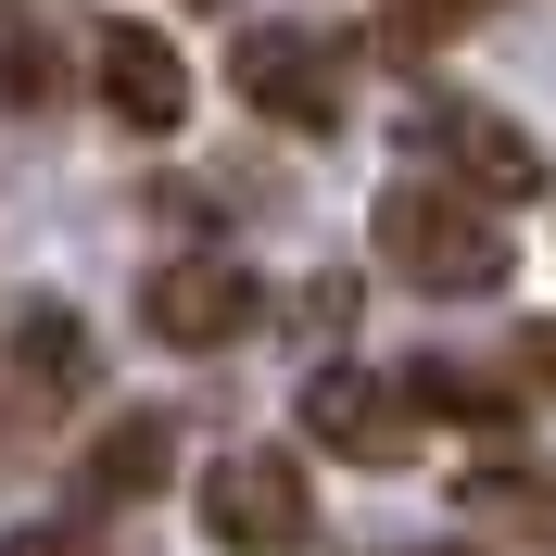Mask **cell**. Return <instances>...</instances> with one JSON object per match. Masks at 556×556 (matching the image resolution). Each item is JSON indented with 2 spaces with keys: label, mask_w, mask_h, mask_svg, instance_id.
Segmentation results:
<instances>
[{
  "label": "cell",
  "mask_w": 556,
  "mask_h": 556,
  "mask_svg": "<svg viewBox=\"0 0 556 556\" xmlns=\"http://www.w3.org/2000/svg\"><path fill=\"white\" fill-rule=\"evenodd\" d=\"M190 506H203V531H215L228 556H304V544H316L304 455H278V443H241V455H215L203 481H190Z\"/></svg>",
  "instance_id": "cell-3"
},
{
  "label": "cell",
  "mask_w": 556,
  "mask_h": 556,
  "mask_svg": "<svg viewBox=\"0 0 556 556\" xmlns=\"http://www.w3.org/2000/svg\"><path fill=\"white\" fill-rule=\"evenodd\" d=\"M342 316H354V278H304V329L316 342H342Z\"/></svg>",
  "instance_id": "cell-16"
},
{
  "label": "cell",
  "mask_w": 556,
  "mask_h": 556,
  "mask_svg": "<svg viewBox=\"0 0 556 556\" xmlns=\"http://www.w3.org/2000/svg\"><path fill=\"white\" fill-rule=\"evenodd\" d=\"M367 253H380L405 291H443V304H481V291H506V266H519L506 215H493L481 190L430 177V165L380 177V203H367Z\"/></svg>",
  "instance_id": "cell-1"
},
{
  "label": "cell",
  "mask_w": 556,
  "mask_h": 556,
  "mask_svg": "<svg viewBox=\"0 0 556 556\" xmlns=\"http://www.w3.org/2000/svg\"><path fill=\"white\" fill-rule=\"evenodd\" d=\"M177 13H241V0H177Z\"/></svg>",
  "instance_id": "cell-17"
},
{
  "label": "cell",
  "mask_w": 556,
  "mask_h": 556,
  "mask_svg": "<svg viewBox=\"0 0 556 556\" xmlns=\"http://www.w3.org/2000/svg\"><path fill=\"white\" fill-rule=\"evenodd\" d=\"M177 481V417L165 405H114L89 443H76V519H102V506H152Z\"/></svg>",
  "instance_id": "cell-7"
},
{
  "label": "cell",
  "mask_w": 556,
  "mask_h": 556,
  "mask_svg": "<svg viewBox=\"0 0 556 556\" xmlns=\"http://www.w3.org/2000/svg\"><path fill=\"white\" fill-rule=\"evenodd\" d=\"M405 405L417 417H468V430H506V417H519V380H481V367L417 354V367H405Z\"/></svg>",
  "instance_id": "cell-11"
},
{
  "label": "cell",
  "mask_w": 556,
  "mask_h": 556,
  "mask_svg": "<svg viewBox=\"0 0 556 556\" xmlns=\"http://www.w3.org/2000/svg\"><path fill=\"white\" fill-rule=\"evenodd\" d=\"M0 102H13V114H51V102H64V51H51V26L13 13V0H0Z\"/></svg>",
  "instance_id": "cell-12"
},
{
  "label": "cell",
  "mask_w": 556,
  "mask_h": 556,
  "mask_svg": "<svg viewBox=\"0 0 556 556\" xmlns=\"http://www.w3.org/2000/svg\"><path fill=\"white\" fill-rule=\"evenodd\" d=\"M455 519H481V531H519V544H544L556 556V468H468L455 481Z\"/></svg>",
  "instance_id": "cell-10"
},
{
  "label": "cell",
  "mask_w": 556,
  "mask_h": 556,
  "mask_svg": "<svg viewBox=\"0 0 556 556\" xmlns=\"http://www.w3.org/2000/svg\"><path fill=\"white\" fill-rule=\"evenodd\" d=\"M228 89H241V114H266L278 139H329L342 127V51L316 26H241L228 38Z\"/></svg>",
  "instance_id": "cell-4"
},
{
  "label": "cell",
  "mask_w": 556,
  "mask_h": 556,
  "mask_svg": "<svg viewBox=\"0 0 556 556\" xmlns=\"http://www.w3.org/2000/svg\"><path fill=\"white\" fill-rule=\"evenodd\" d=\"M89 76H102V114L127 139H177L190 127V64L165 51V26H102V64Z\"/></svg>",
  "instance_id": "cell-8"
},
{
  "label": "cell",
  "mask_w": 556,
  "mask_h": 556,
  "mask_svg": "<svg viewBox=\"0 0 556 556\" xmlns=\"http://www.w3.org/2000/svg\"><path fill=\"white\" fill-rule=\"evenodd\" d=\"M0 556H114V544H102L89 519H26V531H13Z\"/></svg>",
  "instance_id": "cell-14"
},
{
  "label": "cell",
  "mask_w": 556,
  "mask_h": 556,
  "mask_svg": "<svg viewBox=\"0 0 556 556\" xmlns=\"http://www.w3.org/2000/svg\"><path fill=\"white\" fill-rule=\"evenodd\" d=\"M519 380L556 405V316H519Z\"/></svg>",
  "instance_id": "cell-15"
},
{
  "label": "cell",
  "mask_w": 556,
  "mask_h": 556,
  "mask_svg": "<svg viewBox=\"0 0 556 556\" xmlns=\"http://www.w3.org/2000/svg\"><path fill=\"white\" fill-rule=\"evenodd\" d=\"M89 380H102L89 316H76L64 291H26V304H13V392H26V405H89Z\"/></svg>",
  "instance_id": "cell-9"
},
{
  "label": "cell",
  "mask_w": 556,
  "mask_h": 556,
  "mask_svg": "<svg viewBox=\"0 0 556 556\" xmlns=\"http://www.w3.org/2000/svg\"><path fill=\"white\" fill-rule=\"evenodd\" d=\"M405 165H430V177H455V190H481L493 215L506 203H531L544 190V139L519 127V114H493V102H417L405 114Z\"/></svg>",
  "instance_id": "cell-2"
},
{
  "label": "cell",
  "mask_w": 556,
  "mask_h": 556,
  "mask_svg": "<svg viewBox=\"0 0 556 556\" xmlns=\"http://www.w3.org/2000/svg\"><path fill=\"white\" fill-rule=\"evenodd\" d=\"M304 430H316V455H342V468H405L417 455L405 380H367V367H304Z\"/></svg>",
  "instance_id": "cell-6"
},
{
  "label": "cell",
  "mask_w": 556,
  "mask_h": 556,
  "mask_svg": "<svg viewBox=\"0 0 556 556\" xmlns=\"http://www.w3.org/2000/svg\"><path fill=\"white\" fill-rule=\"evenodd\" d=\"M139 329H152L165 354H228V342L266 329V278L228 266V253H177V266L139 278Z\"/></svg>",
  "instance_id": "cell-5"
},
{
  "label": "cell",
  "mask_w": 556,
  "mask_h": 556,
  "mask_svg": "<svg viewBox=\"0 0 556 556\" xmlns=\"http://www.w3.org/2000/svg\"><path fill=\"white\" fill-rule=\"evenodd\" d=\"M430 556H481V544H430Z\"/></svg>",
  "instance_id": "cell-18"
},
{
  "label": "cell",
  "mask_w": 556,
  "mask_h": 556,
  "mask_svg": "<svg viewBox=\"0 0 556 556\" xmlns=\"http://www.w3.org/2000/svg\"><path fill=\"white\" fill-rule=\"evenodd\" d=\"M493 0H380V38L392 51H443V38H468Z\"/></svg>",
  "instance_id": "cell-13"
}]
</instances>
